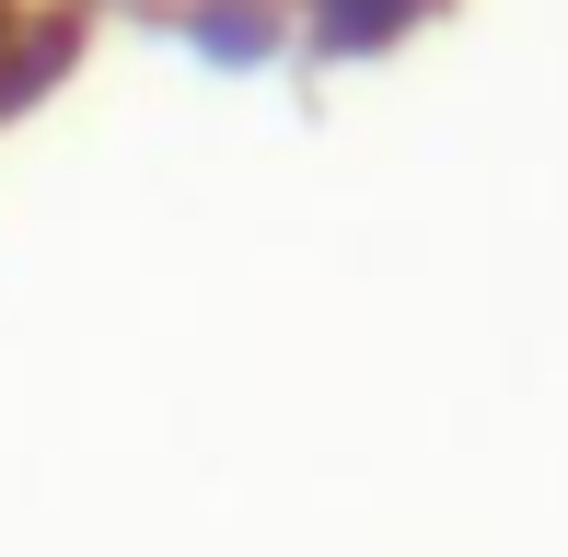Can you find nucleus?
<instances>
[{
  "label": "nucleus",
  "mask_w": 568,
  "mask_h": 557,
  "mask_svg": "<svg viewBox=\"0 0 568 557\" xmlns=\"http://www.w3.org/2000/svg\"><path fill=\"white\" fill-rule=\"evenodd\" d=\"M429 0H325V47H383L395 23H418Z\"/></svg>",
  "instance_id": "1"
}]
</instances>
